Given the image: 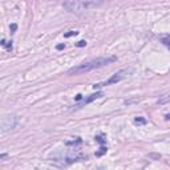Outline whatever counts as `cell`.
I'll list each match as a JSON object with an SVG mask.
<instances>
[{
	"label": "cell",
	"mask_w": 170,
	"mask_h": 170,
	"mask_svg": "<svg viewBox=\"0 0 170 170\" xmlns=\"http://www.w3.org/2000/svg\"><path fill=\"white\" fill-rule=\"evenodd\" d=\"M103 1H91V0H86V1H79V0H70V1L63 3L64 8H67L70 12H82V11H89L92 8H96L98 5H103Z\"/></svg>",
	"instance_id": "7a4b0ae2"
},
{
	"label": "cell",
	"mask_w": 170,
	"mask_h": 170,
	"mask_svg": "<svg viewBox=\"0 0 170 170\" xmlns=\"http://www.w3.org/2000/svg\"><path fill=\"white\" fill-rule=\"evenodd\" d=\"M103 92H97V93H94V94H91V96H88L86 98H84L82 101H80V103H77L76 104V106L75 108H81V106H85V105H88L89 103H92V101H94V100H97V98H100V97H103Z\"/></svg>",
	"instance_id": "5b68a950"
},
{
	"label": "cell",
	"mask_w": 170,
	"mask_h": 170,
	"mask_svg": "<svg viewBox=\"0 0 170 170\" xmlns=\"http://www.w3.org/2000/svg\"><path fill=\"white\" fill-rule=\"evenodd\" d=\"M166 120H170V114H168V116H166Z\"/></svg>",
	"instance_id": "2e32d148"
},
{
	"label": "cell",
	"mask_w": 170,
	"mask_h": 170,
	"mask_svg": "<svg viewBox=\"0 0 170 170\" xmlns=\"http://www.w3.org/2000/svg\"><path fill=\"white\" fill-rule=\"evenodd\" d=\"M85 44H86V43L84 41V40H81V41H79V43H77V47H84Z\"/></svg>",
	"instance_id": "7c38bea8"
},
{
	"label": "cell",
	"mask_w": 170,
	"mask_h": 170,
	"mask_svg": "<svg viewBox=\"0 0 170 170\" xmlns=\"http://www.w3.org/2000/svg\"><path fill=\"white\" fill-rule=\"evenodd\" d=\"M105 151H106V148H105V146H101V148H100V150H98L97 153H96V156H97V157L103 156V154L105 153Z\"/></svg>",
	"instance_id": "9c48e42d"
},
{
	"label": "cell",
	"mask_w": 170,
	"mask_h": 170,
	"mask_svg": "<svg viewBox=\"0 0 170 170\" xmlns=\"http://www.w3.org/2000/svg\"><path fill=\"white\" fill-rule=\"evenodd\" d=\"M1 45L5 47L7 49H12V41H5V40H1Z\"/></svg>",
	"instance_id": "8992f818"
},
{
	"label": "cell",
	"mask_w": 170,
	"mask_h": 170,
	"mask_svg": "<svg viewBox=\"0 0 170 170\" xmlns=\"http://www.w3.org/2000/svg\"><path fill=\"white\" fill-rule=\"evenodd\" d=\"M63 48H64V44H60V45L57 47V49H63Z\"/></svg>",
	"instance_id": "9a60e30c"
},
{
	"label": "cell",
	"mask_w": 170,
	"mask_h": 170,
	"mask_svg": "<svg viewBox=\"0 0 170 170\" xmlns=\"http://www.w3.org/2000/svg\"><path fill=\"white\" fill-rule=\"evenodd\" d=\"M81 97H82L81 94H77V96H76V100H81Z\"/></svg>",
	"instance_id": "5bb4252c"
},
{
	"label": "cell",
	"mask_w": 170,
	"mask_h": 170,
	"mask_svg": "<svg viewBox=\"0 0 170 170\" xmlns=\"http://www.w3.org/2000/svg\"><path fill=\"white\" fill-rule=\"evenodd\" d=\"M76 35H77L76 31H70V32L65 33V37H70V36H76Z\"/></svg>",
	"instance_id": "8fae6325"
},
{
	"label": "cell",
	"mask_w": 170,
	"mask_h": 170,
	"mask_svg": "<svg viewBox=\"0 0 170 170\" xmlns=\"http://www.w3.org/2000/svg\"><path fill=\"white\" fill-rule=\"evenodd\" d=\"M96 141L100 142V144H104V142H105V138L103 137V136H97V137H96Z\"/></svg>",
	"instance_id": "30bf717a"
},
{
	"label": "cell",
	"mask_w": 170,
	"mask_h": 170,
	"mask_svg": "<svg viewBox=\"0 0 170 170\" xmlns=\"http://www.w3.org/2000/svg\"><path fill=\"white\" fill-rule=\"evenodd\" d=\"M130 73V69H122V70H118L117 73H114V75L110 77V79H108L106 81L104 82H98V84L93 85L94 89H98L101 88V86H106V85H112V84H116V82H120L121 80H124L125 77H128V75Z\"/></svg>",
	"instance_id": "3957f363"
},
{
	"label": "cell",
	"mask_w": 170,
	"mask_h": 170,
	"mask_svg": "<svg viewBox=\"0 0 170 170\" xmlns=\"http://www.w3.org/2000/svg\"><path fill=\"white\" fill-rule=\"evenodd\" d=\"M136 124H138V125H142V124H146V120L142 118V117H137V118L134 120Z\"/></svg>",
	"instance_id": "52a82bcc"
},
{
	"label": "cell",
	"mask_w": 170,
	"mask_h": 170,
	"mask_svg": "<svg viewBox=\"0 0 170 170\" xmlns=\"http://www.w3.org/2000/svg\"><path fill=\"white\" fill-rule=\"evenodd\" d=\"M11 31L13 32V31H16V24H12L11 25Z\"/></svg>",
	"instance_id": "4fadbf2b"
},
{
	"label": "cell",
	"mask_w": 170,
	"mask_h": 170,
	"mask_svg": "<svg viewBox=\"0 0 170 170\" xmlns=\"http://www.w3.org/2000/svg\"><path fill=\"white\" fill-rule=\"evenodd\" d=\"M161 40H162V43H163V44H165L166 47H168V48L170 49V37H162Z\"/></svg>",
	"instance_id": "ba28073f"
},
{
	"label": "cell",
	"mask_w": 170,
	"mask_h": 170,
	"mask_svg": "<svg viewBox=\"0 0 170 170\" xmlns=\"http://www.w3.org/2000/svg\"><path fill=\"white\" fill-rule=\"evenodd\" d=\"M117 58L113 57V56H109V57H98V58H94V60H91V61H86V63H82L77 67H73L72 69L68 70L69 75H81V73H86L89 70H93V69H98V68H103L105 65H109V64L114 63Z\"/></svg>",
	"instance_id": "6da1fadb"
},
{
	"label": "cell",
	"mask_w": 170,
	"mask_h": 170,
	"mask_svg": "<svg viewBox=\"0 0 170 170\" xmlns=\"http://www.w3.org/2000/svg\"><path fill=\"white\" fill-rule=\"evenodd\" d=\"M0 126H1V132H7L11 130L16 126V117L11 116V114H5V116L1 117V122H0Z\"/></svg>",
	"instance_id": "277c9868"
}]
</instances>
